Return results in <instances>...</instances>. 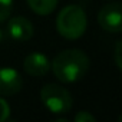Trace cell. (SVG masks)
Returning a JSON list of instances; mask_svg holds the SVG:
<instances>
[{"label":"cell","instance_id":"obj_1","mask_svg":"<svg viewBox=\"0 0 122 122\" xmlns=\"http://www.w3.org/2000/svg\"><path fill=\"white\" fill-rule=\"evenodd\" d=\"M91 68L89 56L81 49H66L57 53L50 62V69L57 81L75 83L85 78Z\"/></svg>","mask_w":122,"mask_h":122},{"label":"cell","instance_id":"obj_2","mask_svg":"<svg viewBox=\"0 0 122 122\" xmlns=\"http://www.w3.org/2000/svg\"><path fill=\"white\" fill-rule=\"evenodd\" d=\"M86 27H88L86 13L78 5L65 6L56 17L57 33L68 40H76L81 36H83Z\"/></svg>","mask_w":122,"mask_h":122},{"label":"cell","instance_id":"obj_3","mask_svg":"<svg viewBox=\"0 0 122 122\" xmlns=\"http://www.w3.org/2000/svg\"><path fill=\"white\" fill-rule=\"evenodd\" d=\"M40 101L52 113H68L73 105L71 92L57 83L45 85L40 89Z\"/></svg>","mask_w":122,"mask_h":122},{"label":"cell","instance_id":"obj_4","mask_svg":"<svg viewBox=\"0 0 122 122\" xmlns=\"http://www.w3.org/2000/svg\"><path fill=\"white\" fill-rule=\"evenodd\" d=\"M99 26L109 33H121L122 30V6L121 3L105 5L98 13Z\"/></svg>","mask_w":122,"mask_h":122},{"label":"cell","instance_id":"obj_5","mask_svg":"<svg viewBox=\"0 0 122 122\" xmlns=\"http://www.w3.org/2000/svg\"><path fill=\"white\" fill-rule=\"evenodd\" d=\"M22 75L13 68H0V95L12 96L22 91Z\"/></svg>","mask_w":122,"mask_h":122},{"label":"cell","instance_id":"obj_6","mask_svg":"<svg viewBox=\"0 0 122 122\" xmlns=\"http://www.w3.org/2000/svg\"><path fill=\"white\" fill-rule=\"evenodd\" d=\"M7 36L16 42H26L33 36V25L25 16H16L7 22Z\"/></svg>","mask_w":122,"mask_h":122},{"label":"cell","instance_id":"obj_7","mask_svg":"<svg viewBox=\"0 0 122 122\" xmlns=\"http://www.w3.org/2000/svg\"><path fill=\"white\" fill-rule=\"evenodd\" d=\"M23 68L27 75L35 78H42L50 71V60L47 59L46 55L40 52H33L25 57Z\"/></svg>","mask_w":122,"mask_h":122},{"label":"cell","instance_id":"obj_8","mask_svg":"<svg viewBox=\"0 0 122 122\" xmlns=\"http://www.w3.org/2000/svg\"><path fill=\"white\" fill-rule=\"evenodd\" d=\"M26 2L36 15L47 16L56 9L59 0H26Z\"/></svg>","mask_w":122,"mask_h":122},{"label":"cell","instance_id":"obj_9","mask_svg":"<svg viewBox=\"0 0 122 122\" xmlns=\"http://www.w3.org/2000/svg\"><path fill=\"white\" fill-rule=\"evenodd\" d=\"M13 10V0H0V23L9 19Z\"/></svg>","mask_w":122,"mask_h":122},{"label":"cell","instance_id":"obj_10","mask_svg":"<svg viewBox=\"0 0 122 122\" xmlns=\"http://www.w3.org/2000/svg\"><path fill=\"white\" fill-rule=\"evenodd\" d=\"M10 116V105L7 103L6 99L0 98V122L7 121Z\"/></svg>","mask_w":122,"mask_h":122},{"label":"cell","instance_id":"obj_11","mask_svg":"<svg viewBox=\"0 0 122 122\" xmlns=\"http://www.w3.org/2000/svg\"><path fill=\"white\" fill-rule=\"evenodd\" d=\"M75 122H96V118L88 111H79L75 115Z\"/></svg>","mask_w":122,"mask_h":122},{"label":"cell","instance_id":"obj_12","mask_svg":"<svg viewBox=\"0 0 122 122\" xmlns=\"http://www.w3.org/2000/svg\"><path fill=\"white\" fill-rule=\"evenodd\" d=\"M121 53H122V40H116V45H115V63H116V68L119 71L122 69V57H121Z\"/></svg>","mask_w":122,"mask_h":122},{"label":"cell","instance_id":"obj_13","mask_svg":"<svg viewBox=\"0 0 122 122\" xmlns=\"http://www.w3.org/2000/svg\"><path fill=\"white\" fill-rule=\"evenodd\" d=\"M2 39H3V32H2V29H0V42H2Z\"/></svg>","mask_w":122,"mask_h":122}]
</instances>
